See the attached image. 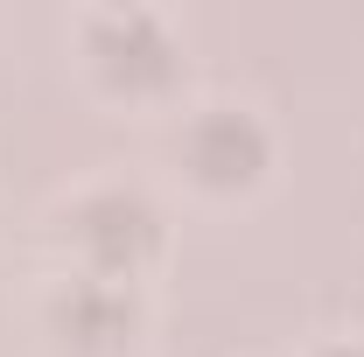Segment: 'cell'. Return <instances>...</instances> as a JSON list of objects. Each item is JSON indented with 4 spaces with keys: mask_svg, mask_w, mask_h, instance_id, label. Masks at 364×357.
<instances>
[{
    "mask_svg": "<svg viewBox=\"0 0 364 357\" xmlns=\"http://www.w3.org/2000/svg\"><path fill=\"white\" fill-rule=\"evenodd\" d=\"M70 238L85 245L91 273L127 280V273L154 252L161 218H154V203H147V196H134V189H91L85 203L70 211Z\"/></svg>",
    "mask_w": 364,
    "mask_h": 357,
    "instance_id": "6da1fadb",
    "label": "cell"
},
{
    "mask_svg": "<svg viewBox=\"0 0 364 357\" xmlns=\"http://www.w3.org/2000/svg\"><path fill=\"white\" fill-rule=\"evenodd\" d=\"M182 169L203 189H245L267 169V127L245 105H203L182 127Z\"/></svg>",
    "mask_w": 364,
    "mask_h": 357,
    "instance_id": "7a4b0ae2",
    "label": "cell"
},
{
    "mask_svg": "<svg viewBox=\"0 0 364 357\" xmlns=\"http://www.w3.org/2000/svg\"><path fill=\"white\" fill-rule=\"evenodd\" d=\"M91 56H98V70L112 85H127V91H147L176 70V49H168L154 14H98L91 21Z\"/></svg>",
    "mask_w": 364,
    "mask_h": 357,
    "instance_id": "3957f363",
    "label": "cell"
},
{
    "mask_svg": "<svg viewBox=\"0 0 364 357\" xmlns=\"http://www.w3.org/2000/svg\"><path fill=\"white\" fill-rule=\"evenodd\" d=\"M49 315L77 351H112L134 336V294H127V280H105V273H77L49 302Z\"/></svg>",
    "mask_w": 364,
    "mask_h": 357,
    "instance_id": "277c9868",
    "label": "cell"
},
{
    "mask_svg": "<svg viewBox=\"0 0 364 357\" xmlns=\"http://www.w3.org/2000/svg\"><path fill=\"white\" fill-rule=\"evenodd\" d=\"M316 357H364V343H322Z\"/></svg>",
    "mask_w": 364,
    "mask_h": 357,
    "instance_id": "5b68a950",
    "label": "cell"
}]
</instances>
